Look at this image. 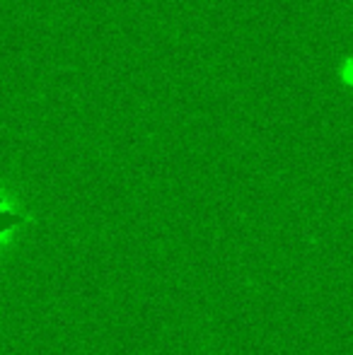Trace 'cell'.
<instances>
[{
    "label": "cell",
    "instance_id": "cell-1",
    "mask_svg": "<svg viewBox=\"0 0 353 355\" xmlns=\"http://www.w3.org/2000/svg\"><path fill=\"white\" fill-rule=\"evenodd\" d=\"M24 220H27L24 215L10 213V211H5V208H0V234L8 232V230H10V227H15V225H22Z\"/></svg>",
    "mask_w": 353,
    "mask_h": 355
}]
</instances>
